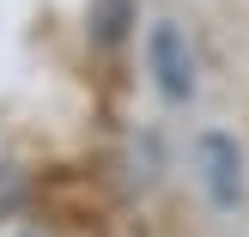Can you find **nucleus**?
<instances>
[{
    "instance_id": "nucleus-2",
    "label": "nucleus",
    "mask_w": 249,
    "mask_h": 237,
    "mask_svg": "<svg viewBox=\"0 0 249 237\" xmlns=\"http://www.w3.org/2000/svg\"><path fill=\"white\" fill-rule=\"evenodd\" d=\"M146 73H152L164 104H189L201 91V61H195V43L177 18H152V31H146Z\"/></svg>"
},
{
    "instance_id": "nucleus-1",
    "label": "nucleus",
    "mask_w": 249,
    "mask_h": 237,
    "mask_svg": "<svg viewBox=\"0 0 249 237\" xmlns=\"http://www.w3.org/2000/svg\"><path fill=\"white\" fill-rule=\"evenodd\" d=\"M195 182H201L213 213H237L249 201V158L231 128H201L195 134Z\"/></svg>"
}]
</instances>
